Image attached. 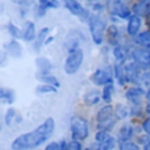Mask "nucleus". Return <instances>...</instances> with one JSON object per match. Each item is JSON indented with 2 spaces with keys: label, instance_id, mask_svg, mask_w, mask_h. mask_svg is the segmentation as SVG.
<instances>
[{
  "label": "nucleus",
  "instance_id": "obj_36",
  "mask_svg": "<svg viewBox=\"0 0 150 150\" xmlns=\"http://www.w3.org/2000/svg\"><path fill=\"white\" fill-rule=\"evenodd\" d=\"M140 82L145 86H150V71H146V73H144L141 75Z\"/></svg>",
  "mask_w": 150,
  "mask_h": 150
},
{
  "label": "nucleus",
  "instance_id": "obj_39",
  "mask_svg": "<svg viewBox=\"0 0 150 150\" xmlns=\"http://www.w3.org/2000/svg\"><path fill=\"white\" fill-rule=\"evenodd\" d=\"M45 150H61V146H59V142H53V144H49V145L45 148Z\"/></svg>",
  "mask_w": 150,
  "mask_h": 150
},
{
  "label": "nucleus",
  "instance_id": "obj_40",
  "mask_svg": "<svg viewBox=\"0 0 150 150\" xmlns=\"http://www.w3.org/2000/svg\"><path fill=\"white\" fill-rule=\"evenodd\" d=\"M93 9L95 11H101L103 9V7H101V4H99V3H95V4H93Z\"/></svg>",
  "mask_w": 150,
  "mask_h": 150
},
{
  "label": "nucleus",
  "instance_id": "obj_6",
  "mask_svg": "<svg viewBox=\"0 0 150 150\" xmlns=\"http://www.w3.org/2000/svg\"><path fill=\"white\" fill-rule=\"evenodd\" d=\"M91 82L96 86H109L113 83V71L111 67H103L98 69L92 75H91Z\"/></svg>",
  "mask_w": 150,
  "mask_h": 150
},
{
  "label": "nucleus",
  "instance_id": "obj_15",
  "mask_svg": "<svg viewBox=\"0 0 150 150\" xmlns=\"http://www.w3.org/2000/svg\"><path fill=\"white\" fill-rule=\"evenodd\" d=\"M100 98H101V95L99 91L91 90L83 96V101H84L86 105H95V104H98L100 101Z\"/></svg>",
  "mask_w": 150,
  "mask_h": 150
},
{
  "label": "nucleus",
  "instance_id": "obj_3",
  "mask_svg": "<svg viewBox=\"0 0 150 150\" xmlns=\"http://www.w3.org/2000/svg\"><path fill=\"white\" fill-rule=\"evenodd\" d=\"M88 25H90V32H91L93 42H95L96 45L103 44L104 36H105V32H107L105 20H103V18L98 15H92L88 18Z\"/></svg>",
  "mask_w": 150,
  "mask_h": 150
},
{
  "label": "nucleus",
  "instance_id": "obj_10",
  "mask_svg": "<svg viewBox=\"0 0 150 150\" xmlns=\"http://www.w3.org/2000/svg\"><path fill=\"white\" fill-rule=\"evenodd\" d=\"M112 12L115 13V15L117 16V17L120 18H128L129 20L130 17H132V11L129 9V7L128 5H125L122 1H113L112 3Z\"/></svg>",
  "mask_w": 150,
  "mask_h": 150
},
{
  "label": "nucleus",
  "instance_id": "obj_2",
  "mask_svg": "<svg viewBox=\"0 0 150 150\" xmlns=\"http://www.w3.org/2000/svg\"><path fill=\"white\" fill-rule=\"evenodd\" d=\"M116 112H115V108L109 104L101 107L98 111V115H96V121H98V128L100 130H104V132H108L116 124Z\"/></svg>",
  "mask_w": 150,
  "mask_h": 150
},
{
  "label": "nucleus",
  "instance_id": "obj_29",
  "mask_svg": "<svg viewBox=\"0 0 150 150\" xmlns=\"http://www.w3.org/2000/svg\"><path fill=\"white\" fill-rule=\"evenodd\" d=\"M116 116L119 117V119H125V117L128 116V109H127V107L125 105H122V104H117L116 105Z\"/></svg>",
  "mask_w": 150,
  "mask_h": 150
},
{
  "label": "nucleus",
  "instance_id": "obj_43",
  "mask_svg": "<svg viewBox=\"0 0 150 150\" xmlns=\"http://www.w3.org/2000/svg\"><path fill=\"white\" fill-rule=\"evenodd\" d=\"M146 24H148V26H149V28H150V17L148 18V20H146Z\"/></svg>",
  "mask_w": 150,
  "mask_h": 150
},
{
  "label": "nucleus",
  "instance_id": "obj_20",
  "mask_svg": "<svg viewBox=\"0 0 150 150\" xmlns=\"http://www.w3.org/2000/svg\"><path fill=\"white\" fill-rule=\"evenodd\" d=\"M134 42L141 46H144L145 49H150V30L141 32L138 36H136Z\"/></svg>",
  "mask_w": 150,
  "mask_h": 150
},
{
  "label": "nucleus",
  "instance_id": "obj_30",
  "mask_svg": "<svg viewBox=\"0 0 150 150\" xmlns=\"http://www.w3.org/2000/svg\"><path fill=\"white\" fill-rule=\"evenodd\" d=\"M8 32L11 33V36H12L13 38H18V37L21 36L20 29H18L13 23H9V24H8Z\"/></svg>",
  "mask_w": 150,
  "mask_h": 150
},
{
  "label": "nucleus",
  "instance_id": "obj_1",
  "mask_svg": "<svg viewBox=\"0 0 150 150\" xmlns=\"http://www.w3.org/2000/svg\"><path fill=\"white\" fill-rule=\"evenodd\" d=\"M55 129V122L52 117L46 119L40 127H37L34 130L25 134L18 136L15 138L11 145L12 150H30L33 148H37L45 141H47L53 136Z\"/></svg>",
  "mask_w": 150,
  "mask_h": 150
},
{
  "label": "nucleus",
  "instance_id": "obj_7",
  "mask_svg": "<svg viewBox=\"0 0 150 150\" xmlns=\"http://www.w3.org/2000/svg\"><path fill=\"white\" fill-rule=\"evenodd\" d=\"M130 57L141 69L150 70V49H133Z\"/></svg>",
  "mask_w": 150,
  "mask_h": 150
},
{
  "label": "nucleus",
  "instance_id": "obj_5",
  "mask_svg": "<svg viewBox=\"0 0 150 150\" xmlns=\"http://www.w3.org/2000/svg\"><path fill=\"white\" fill-rule=\"evenodd\" d=\"M83 58H84V53L80 47L70 50L65 62V73L69 75L76 73L83 63Z\"/></svg>",
  "mask_w": 150,
  "mask_h": 150
},
{
  "label": "nucleus",
  "instance_id": "obj_9",
  "mask_svg": "<svg viewBox=\"0 0 150 150\" xmlns=\"http://www.w3.org/2000/svg\"><path fill=\"white\" fill-rule=\"evenodd\" d=\"M65 7L67 8V9L70 11L73 15L78 16V17H80L82 20L91 17V16L88 15L87 9H86L84 7H82V5H80L78 1H74V0H67V1H65Z\"/></svg>",
  "mask_w": 150,
  "mask_h": 150
},
{
  "label": "nucleus",
  "instance_id": "obj_38",
  "mask_svg": "<svg viewBox=\"0 0 150 150\" xmlns=\"http://www.w3.org/2000/svg\"><path fill=\"white\" fill-rule=\"evenodd\" d=\"M142 129L145 130L146 134L150 136V119H146L145 121L142 122Z\"/></svg>",
  "mask_w": 150,
  "mask_h": 150
},
{
  "label": "nucleus",
  "instance_id": "obj_8",
  "mask_svg": "<svg viewBox=\"0 0 150 150\" xmlns=\"http://www.w3.org/2000/svg\"><path fill=\"white\" fill-rule=\"evenodd\" d=\"M125 70V78H127V82L130 83H137L141 78V67L137 65L136 62H129L124 66Z\"/></svg>",
  "mask_w": 150,
  "mask_h": 150
},
{
  "label": "nucleus",
  "instance_id": "obj_18",
  "mask_svg": "<svg viewBox=\"0 0 150 150\" xmlns=\"http://www.w3.org/2000/svg\"><path fill=\"white\" fill-rule=\"evenodd\" d=\"M49 33H50V28H42L41 30H40V33L37 34L36 41H34V44H33V47L36 52H38L40 47L42 46V44H46V40L45 38L47 37Z\"/></svg>",
  "mask_w": 150,
  "mask_h": 150
},
{
  "label": "nucleus",
  "instance_id": "obj_25",
  "mask_svg": "<svg viewBox=\"0 0 150 150\" xmlns=\"http://www.w3.org/2000/svg\"><path fill=\"white\" fill-rule=\"evenodd\" d=\"M113 84H109V86H105L103 90V92H101V98H103V100L105 101V103H111L112 101V95H113Z\"/></svg>",
  "mask_w": 150,
  "mask_h": 150
},
{
  "label": "nucleus",
  "instance_id": "obj_22",
  "mask_svg": "<svg viewBox=\"0 0 150 150\" xmlns=\"http://www.w3.org/2000/svg\"><path fill=\"white\" fill-rule=\"evenodd\" d=\"M0 99H1L3 103L12 104L13 101H15V92H13V90L1 88V90H0Z\"/></svg>",
  "mask_w": 150,
  "mask_h": 150
},
{
  "label": "nucleus",
  "instance_id": "obj_28",
  "mask_svg": "<svg viewBox=\"0 0 150 150\" xmlns=\"http://www.w3.org/2000/svg\"><path fill=\"white\" fill-rule=\"evenodd\" d=\"M36 91L38 93H49V92H57V88L49 84H40V86H37Z\"/></svg>",
  "mask_w": 150,
  "mask_h": 150
},
{
  "label": "nucleus",
  "instance_id": "obj_42",
  "mask_svg": "<svg viewBox=\"0 0 150 150\" xmlns=\"http://www.w3.org/2000/svg\"><path fill=\"white\" fill-rule=\"evenodd\" d=\"M144 150H150V141H149L148 144H146L145 146H144Z\"/></svg>",
  "mask_w": 150,
  "mask_h": 150
},
{
  "label": "nucleus",
  "instance_id": "obj_4",
  "mask_svg": "<svg viewBox=\"0 0 150 150\" xmlns=\"http://www.w3.org/2000/svg\"><path fill=\"white\" fill-rule=\"evenodd\" d=\"M71 134H73V140L82 141L86 140L90 134V128H88V122L84 117L82 116H74L71 117Z\"/></svg>",
  "mask_w": 150,
  "mask_h": 150
},
{
  "label": "nucleus",
  "instance_id": "obj_33",
  "mask_svg": "<svg viewBox=\"0 0 150 150\" xmlns=\"http://www.w3.org/2000/svg\"><path fill=\"white\" fill-rule=\"evenodd\" d=\"M15 116H16V109H13V108L8 109L7 113H5V124L9 125L11 121L13 120V117H15Z\"/></svg>",
  "mask_w": 150,
  "mask_h": 150
},
{
  "label": "nucleus",
  "instance_id": "obj_32",
  "mask_svg": "<svg viewBox=\"0 0 150 150\" xmlns=\"http://www.w3.org/2000/svg\"><path fill=\"white\" fill-rule=\"evenodd\" d=\"M108 37H109V40H111L112 42H113L115 40L117 41V38H119V30H117L116 26H109V29H108Z\"/></svg>",
  "mask_w": 150,
  "mask_h": 150
},
{
  "label": "nucleus",
  "instance_id": "obj_19",
  "mask_svg": "<svg viewBox=\"0 0 150 150\" xmlns=\"http://www.w3.org/2000/svg\"><path fill=\"white\" fill-rule=\"evenodd\" d=\"M7 47H8L7 50H8V53H9V55L13 58H20L21 54H23V47H21V45L18 44L16 40L11 41L9 44L7 45Z\"/></svg>",
  "mask_w": 150,
  "mask_h": 150
},
{
  "label": "nucleus",
  "instance_id": "obj_17",
  "mask_svg": "<svg viewBox=\"0 0 150 150\" xmlns=\"http://www.w3.org/2000/svg\"><path fill=\"white\" fill-rule=\"evenodd\" d=\"M133 133H134V130H133L132 125L124 124L121 127V129L119 130V138L121 140V142H128L133 137Z\"/></svg>",
  "mask_w": 150,
  "mask_h": 150
},
{
  "label": "nucleus",
  "instance_id": "obj_41",
  "mask_svg": "<svg viewBox=\"0 0 150 150\" xmlns=\"http://www.w3.org/2000/svg\"><path fill=\"white\" fill-rule=\"evenodd\" d=\"M146 113L150 116V103H148V105H146Z\"/></svg>",
  "mask_w": 150,
  "mask_h": 150
},
{
  "label": "nucleus",
  "instance_id": "obj_34",
  "mask_svg": "<svg viewBox=\"0 0 150 150\" xmlns=\"http://www.w3.org/2000/svg\"><path fill=\"white\" fill-rule=\"evenodd\" d=\"M108 137H109V133L104 132V130H99V132L96 133V136H95V138H96V141H98V144L101 142V141H104V140H107Z\"/></svg>",
  "mask_w": 150,
  "mask_h": 150
},
{
  "label": "nucleus",
  "instance_id": "obj_23",
  "mask_svg": "<svg viewBox=\"0 0 150 150\" xmlns=\"http://www.w3.org/2000/svg\"><path fill=\"white\" fill-rule=\"evenodd\" d=\"M115 146H116V140L112 136H109L107 140L98 144V149L96 150H112V149H115Z\"/></svg>",
  "mask_w": 150,
  "mask_h": 150
},
{
  "label": "nucleus",
  "instance_id": "obj_24",
  "mask_svg": "<svg viewBox=\"0 0 150 150\" xmlns=\"http://www.w3.org/2000/svg\"><path fill=\"white\" fill-rule=\"evenodd\" d=\"M115 75H116V80L119 82L120 86H124L127 83V78H125V70L122 65H116L115 66Z\"/></svg>",
  "mask_w": 150,
  "mask_h": 150
},
{
  "label": "nucleus",
  "instance_id": "obj_35",
  "mask_svg": "<svg viewBox=\"0 0 150 150\" xmlns=\"http://www.w3.org/2000/svg\"><path fill=\"white\" fill-rule=\"evenodd\" d=\"M67 150H82V144L76 140H73L67 146Z\"/></svg>",
  "mask_w": 150,
  "mask_h": 150
},
{
  "label": "nucleus",
  "instance_id": "obj_16",
  "mask_svg": "<svg viewBox=\"0 0 150 150\" xmlns=\"http://www.w3.org/2000/svg\"><path fill=\"white\" fill-rule=\"evenodd\" d=\"M36 65H37V69L40 70V73L42 75H46V74H50V70L53 69V63L50 62L47 58H37L36 59Z\"/></svg>",
  "mask_w": 150,
  "mask_h": 150
},
{
  "label": "nucleus",
  "instance_id": "obj_31",
  "mask_svg": "<svg viewBox=\"0 0 150 150\" xmlns=\"http://www.w3.org/2000/svg\"><path fill=\"white\" fill-rule=\"evenodd\" d=\"M40 7L44 8V9L46 11V9H49V8H57L58 3L57 1H50V0H42V1H40Z\"/></svg>",
  "mask_w": 150,
  "mask_h": 150
},
{
  "label": "nucleus",
  "instance_id": "obj_11",
  "mask_svg": "<svg viewBox=\"0 0 150 150\" xmlns=\"http://www.w3.org/2000/svg\"><path fill=\"white\" fill-rule=\"evenodd\" d=\"M133 12L138 17H150V1H137L133 5Z\"/></svg>",
  "mask_w": 150,
  "mask_h": 150
},
{
  "label": "nucleus",
  "instance_id": "obj_27",
  "mask_svg": "<svg viewBox=\"0 0 150 150\" xmlns=\"http://www.w3.org/2000/svg\"><path fill=\"white\" fill-rule=\"evenodd\" d=\"M117 150H140L138 144L132 142V141H128V142H121Z\"/></svg>",
  "mask_w": 150,
  "mask_h": 150
},
{
  "label": "nucleus",
  "instance_id": "obj_26",
  "mask_svg": "<svg viewBox=\"0 0 150 150\" xmlns=\"http://www.w3.org/2000/svg\"><path fill=\"white\" fill-rule=\"evenodd\" d=\"M113 55H115V58H116V59L120 62V65H121V63H124L125 57H127V55H125V52L120 46H115L113 47Z\"/></svg>",
  "mask_w": 150,
  "mask_h": 150
},
{
  "label": "nucleus",
  "instance_id": "obj_14",
  "mask_svg": "<svg viewBox=\"0 0 150 150\" xmlns=\"http://www.w3.org/2000/svg\"><path fill=\"white\" fill-rule=\"evenodd\" d=\"M23 38L25 41L30 42V41H36L37 38V33H36V26L32 21H28L24 26V30H23Z\"/></svg>",
  "mask_w": 150,
  "mask_h": 150
},
{
  "label": "nucleus",
  "instance_id": "obj_21",
  "mask_svg": "<svg viewBox=\"0 0 150 150\" xmlns=\"http://www.w3.org/2000/svg\"><path fill=\"white\" fill-rule=\"evenodd\" d=\"M37 78H38V80L40 82H42L44 84L53 86V87H55V88L59 87V82H58V79L55 76H53V75H50V74H46V75L38 74L37 75Z\"/></svg>",
  "mask_w": 150,
  "mask_h": 150
},
{
  "label": "nucleus",
  "instance_id": "obj_37",
  "mask_svg": "<svg viewBox=\"0 0 150 150\" xmlns=\"http://www.w3.org/2000/svg\"><path fill=\"white\" fill-rule=\"evenodd\" d=\"M149 141H150V140H149V134H146V133H145L144 136H140V137L137 138V142L141 144V145H144V146H145L146 144L149 142Z\"/></svg>",
  "mask_w": 150,
  "mask_h": 150
},
{
  "label": "nucleus",
  "instance_id": "obj_12",
  "mask_svg": "<svg viewBox=\"0 0 150 150\" xmlns=\"http://www.w3.org/2000/svg\"><path fill=\"white\" fill-rule=\"evenodd\" d=\"M141 24H142V21H141V17H138V16L133 15L132 17L128 20V26H127V32L129 36H138V32H140V28H141Z\"/></svg>",
  "mask_w": 150,
  "mask_h": 150
},
{
  "label": "nucleus",
  "instance_id": "obj_13",
  "mask_svg": "<svg viewBox=\"0 0 150 150\" xmlns=\"http://www.w3.org/2000/svg\"><path fill=\"white\" fill-rule=\"evenodd\" d=\"M144 93H145V91H144L141 87H132L127 91L125 96H127L128 100H130L133 104H138V105H140L141 96H142Z\"/></svg>",
  "mask_w": 150,
  "mask_h": 150
}]
</instances>
